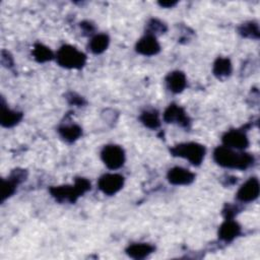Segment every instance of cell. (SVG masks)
<instances>
[{
	"label": "cell",
	"mask_w": 260,
	"mask_h": 260,
	"mask_svg": "<svg viewBox=\"0 0 260 260\" xmlns=\"http://www.w3.org/2000/svg\"><path fill=\"white\" fill-rule=\"evenodd\" d=\"M259 181L257 178H249L238 190L237 198L241 202H251L259 195Z\"/></svg>",
	"instance_id": "obj_9"
},
{
	"label": "cell",
	"mask_w": 260,
	"mask_h": 260,
	"mask_svg": "<svg viewBox=\"0 0 260 260\" xmlns=\"http://www.w3.org/2000/svg\"><path fill=\"white\" fill-rule=\"evenodd\" d=\"M174 156L188 159L193 166H199L205 155V147L197 142H184L170 149Z\"/></svg>",
	"instance_id": "obj_4"
},
{
	"label": "cell",
	"mask_w": 260,
	"mask_h": 260,
	"mask_svg": "<svg viewBox=\"0 0 260 260\" xmlns=\"http://www.w3.org/2000/svg\"><path fill=\"white\" fill-rule=\"evenodd\" d=\"M241 234L240 224L232 218H225L218 229V237L224 242H231Z\"/></svg>",
	"instance_id": "obj_13"
},
{
	"label": "cell",
	"mask_w": 260,
	"mask_h": 260,
	"mask_svg": "<svg viewBox=\"0 0 260 260\" xmlns=\"http://www.w3.org/2000/svg\"><path fill=\"white\" fill-rule=\"evenodd\" d=\"M58 132L65 141L71 143L76 141L81 136L82 129L76 124H70V125H63L59 127Z\"/></svg>",
	"instance_id": "obj_18"
},
{
	"label": "cell",
	"mask_w": 260,
	"mask_h": 260,
	"mask_svg": "<svg viewBox=\"0 0 260 260\" xmlns=\"http://www.w3.org/2000/svg\"><path fill=\"white\" fill-rule=\"evenodd\" d=\"M213 158L220 167L238 170H246L254 161V157L250 153L240 152L224 145L214 149Z\"/></svg>",
	"instance_id": "obj_1"
},
{
	"label": "cell",
	"mask_w": 260,
	"mask_h": 260,
	"mask_svg": "<svg viewBox=\"0 0 260 260\" xmlns=\"http://www.w3.org/2000/svg\"><path fill=\"white\" fill-rule=\"evenodd\" d=\"M164 120L167 123H176L184 127H187L190 124V120L184 109L176 104L169 105L164 113Z\"/></svg>",
	"instance_id": "obj_11"
},
{
	"label": "cell",
	"mask_w": 260,
	"mask_h": 260,
	"mask_svg": "<svg viewBox=\"0 0 260 260\" xmlns=\"http://www.w3.org/2000/svg\"><path fill=\"white\" fill-rule=\"evenodd\" d=\"M154 251V247L147 243H134L127 247L126 253L133 259H143Z\"/></svg>",
	"instance_id": "obj_16"
},
{
	"label": "cell",
	"mask_w": 260,
	"mask_h": 260,
	"mask_svg": "<svg viewBox=\"0 0 260 260\" xmlns=\"http://www.w3.org/2000/svg\"><path fill=\"white\" fill-rule=\"evenodd\" d=\"M213 74L217 77V78H225L228 76L231 75L232 70H233V66H232V62L229 58L225 57H218L214 63H213Z\"/></svg>",
	"instance_id": "obj_17"
},
{
	"label": "cell",
	"mask_w": 260,
	"mask_h": 260,
	"mask_svg": "<svg viewBox=\"0 0 260 260\" xmlns=\"http://www.w3.org/2000/svg\"><path fill=\"white\" fill-rule=\"evenodd\" d=\"M32 55L36 61L39 63H45L51 61L54 58V53L52 50L41 43H38L34 46Z\"/></svg>",
	"instance_id": "obj_20"
},
{
	"label": "cell",
	"mask_w": 260,
	"mask_h": 260,
	"mask_svg": "<svg viewBox=\"0 0 260 260\" xmlns=\"http://www.w3.org/2000/svg\"><path fill=\"white\" fill-rule=\"evenodd\" d=\"M110 44V39L106 34H99L91 38L88 47L93 54H102L107 50Z\"/></svg>",
	"instance_id": "obj_19"
},
{
	"label": "cell",
	"mask_w": 260,
	"mask_h": 260,
	"mask_svg": "<svg viewBox=\"0 0 260 260\" xmlns=\"http://www.w3.org/2000/svg\"><path fill=\"white\" fill-rule=\"evenodd\" d=\"M101 157L108 169L117 170L125 162V151L117 144H108L102 149Z\"/></svg>",
	"instance_id": "obj_5"
},
{
	"label": "cell",
	"mask_w": 260,
	"mask_h": 260,
	"mask_svg": "<svg viewBox=\"0 0 260 260\" xmlns=\"http://www.w3.org/2000/svg\"><path fill=\"white\" fill-rule=\"evenodd\" d=\"M90 189V182L84 178H76L73 185L53 186L49 189L51 195L58 202L74 203L78 197Z\"/></svg>",
	"instance_id": "obj_2"
},
{
	"label": "cell",
	"mask_w": 260,
	"mask_h": 260,
	"mask_svg": "<svg viewBox=\"0 0 260 260\" xmlns=\"http://www.w3.org/2000/svg\"><path fill=\"white\" fill-rule=\"evenodd\" d=\"M167 178L173 185H190L195 180V174L185 168L174 167L169 170Z\"/></svg>",
	"instance_id": "obj_10"
},
{
	"label": "cell",
	"mask_w": 260,
	"mask_h": 260,
	"mask_svg": "<svg viewBox=\"0 0 260 260\" xmlns=\"http://www.w3.org/2000/svg\"><path fill=\"white\" fill-rule=\"evenodd\" d=\"M158 4H159L161 7H168V8H170V7L175 6V5L177 4V2H175V1H161V2H158Z\"/></svg>",
	"instance_id": "obj_25"
},
{
	"label": "cell",
	"mask_w": 260,
	"mask_h": 260,
	"mask_svg": "<svg viewBox=\"0 0 260 260\" xmlns=\"http://www.w3.org/2000/svg\"><path fill=\"white\" fill-rule=\"evenodd\" d=\"M80 26L83 28V30H84L85 32H88V34H92V31L94 30L93 25H92L90 22H88V21L82 22V23L80 24Z\"/></svg>",
	"instance_id": "obj_24"
},
{
	"label": "cell",
	"mask_w": 260,
	"mask_h": 260,
	"mask_svg": "<svg viewBox=\"0 0 260 260\" xmlns=\"http://www.w3.org/2000/svg\"><path fill=\"white\" fill-rule=\"evenodd\" d=\"M166 83L168 88L174 92L179 93L183 91L187 85V78L185 73L182 71H173L170 72L166 77Z\"/></svg>",
	"instance_id": "obj_14"
},
{
	"label": "cell",
	"mask_w": 260,
	"mask_h": 260,
	"mask_svg": "<svg viewBox=\"0 0 260 260\" xmlns=\"http://www.w3.org/2000/svg\"><path fill=\"white\" fill-rule=\"evenodd\" d=\"M221 140L224 146L236 149V150L244 149L249 145V139L246 133L236 129L225 132L222 135Z\"/></svg>",
	"instance_id": "obj_8"
},
{
	"label": "cell",
	"mask_w": 260,
	"mask_h": 260,
	"mask_svg": "<svg viewBox=\"0 0 260 260\" xmlns=\"http://www.w3.org/2000/svg\"><path fill=\"white\" fill-rule=\"evenodd\" d=\"M22 116H23L22 113L13 111V110L9 109L8 107H6V105L4 104V101L2 99L0 123L3 127H5V128L13 127L14 125H16L17 123L20 122V120L22 119Z\"/></svg>",
	"instance_id": "obj_15"
},
{
	"label": "cell",
	"mask_w": 260,
	"mask_h": 260,
	"mask_svg": "<svg viewBox=\"0 0 260 260\" xmlns=\"http://www.w3.org/2000/svg\"><path fill=\"white\" fill-rule=\"evenodd\" d=\"M25 172L23 170H14L11 175L7 179L2 180V188H1V201L4 202L7 198H9L16 190L17 185L25 180Z\"/></svg>",
	"instance_id": "obj_7"
},
{
	"label": "cell",
	"mask_w": 260,
	"mask_h": 260,
	"mask_svg": "<svg viewBox=\"0 0 260 260\" xmlns=\"http://www.w3.org/2000/svg\"><path fill=\"white\" fill-rule=\"evenodd\" d=\"M147 26H148V32L147 34L152 35V36H155L154 34H156V32H164L167 29L166 24H164L161 21H159L157 19H151L148 22Z\"/></svg>",
	"instance_id": "obj_23"
},
{
	"label": "cell",
	"mask_w": 260,
	"mask_h": 260,
	"mask_svg": "<svg viewBox=\"0 0 260 260\" xmlns=\"http://www.w3.org/2000/svg\"><path fill=\"white\" fill-rule=\"evenodd\" d=\"M57 63L67 69H80L86 62V56L71 45L62 46L56 54Z\"/></svg>",
	"instance_id": "obj_3"
},
{
	"label": "cell",
	"mask_w": 260,
	"mask_h": 260,
	"mask_svg": "<svg viewBox=\"0 0 260 260\" xmlns=\"http://www.w3.org/2000/svg\"><path fill=\"white\" fill-rule=\"evenodd\" d=\"M136 52L143 56H153L160 51V45L155 36L146 34L136 44Z\"/></svg>",
	"instance_id": "obj_12"
},
{
	"label": "cell",
	"mask_w": 260,
	"mask_h": 260,
	"mask_svg": "<svg viewBox=\"0 0 260 260\" xmlns=\"http://www.w3.org/2000/svg\"><path fill=\"white\" fill-rule=\"evenodd\" d=\"M239 32L246 38L258 39L259 37V27L258 24L254 21H249L241 24L239 26Z\"/></svg>",
	"instance_id": "obj_22"
},
{
	"label": "cell",
	"mask_w": 260,
	"mask_h": 260,
	"mask_svg": "<svg viewBox=\"0 0 260 260\" xmlns=\"http://www.w3.org/2000/svg\"><path fill=\"white\" fill-rule=\"evenodd\" d=\"M124 177L120 174H105L103 175L98 182L99 189L106 195H114L119 192L124 185Z\"/></svg>",
	"instance_id": "obj_6"
},
{
	"label": "cell",
	"mask_w": 260,
	"mask_h": 260,
	"mask_svg": "<svg viewBox=\"0 0 260 260\" xmlns=\"http://www.w3.org/2000/svg\"><path fill=\"white\" fill-rule=\"evenodd\" d=\"M140 121L145 127H147L149 129H156L160 125L159 116H158L157 112L153 111V110L144 111L140 116Z\"/></svg>",
	"instance_id": "obj_21"
}]
</instances>
